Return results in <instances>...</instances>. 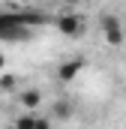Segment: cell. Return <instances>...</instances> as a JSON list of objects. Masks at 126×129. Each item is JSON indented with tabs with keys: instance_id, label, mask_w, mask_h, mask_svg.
I'll return each instance as SVG.
<instances>
[{
	"instance_id": "2",
	"label": "cell",
	"mask_w": 126,
	"mask_h": 129,
	"mask_svg": "<svg viewBox=\"0 0 126 129\" xmlns=\"http://www.w3.org/2000/svg\"><path fill=\"white\" fill-rule=\"evenodd\" d=\"M102 39L111 45V48H117V45H123L126 39V30H123V21L117 18V15H102Z\"/></svg>"
},
{
	"instance_id": "4",
	"label": "cell",
	"mask_w": 126,
	"mask_h": 129,
	"mask_svg": "<svg viewBox=\"0 0 126 129\" xmlns=\"http://www.w3.org/2000/svg\"><path fill=\"white\" fill-rule=\"evenodd\" d=\"M84 69H87V60H84V57H69V60H63V63L57 66V78H60V81H75Z\"/></svg>"
},
{
	"instance_id": "6",
	"label": "cell",
	"mask_w": 126,
	"mask_h": 129,
	"mask_svg": "<svg viewBox=\"0 0 126 129\" xmlns=\"http://www.w3.org/2000/svg\"><path fill=\"white\" fill-rule=\"evenodd\" d=\"M39 120V111H21L15 120H12V129H33Z\"/></svg>"
},
{
	"instance_id": "7",
	"label": "cell",
	"mask_w": 126,
	"mask_h": 129,
	"mask_svg": "<svg viewBox=\"0 0 126 129\" xmlns=\"http://www.w3.org/2000/svg\"><path fill=\"white\" fill-rule=\"evenodd\" d=\"M54 114H57V117H63V120H66V117H72V105L57 102V105H54Z\"/></svg>"
},
{
	"instance_id": "10",
	"label": "cell",
	"mask_w": 126,
	"mask_h": 129,
	"mask_svg": "<svg viewBox=\"0 0 126 129\" xmlns=\"http://www.w3.org/2000/svg\"><path fill=\"white\" fill-rule=\"evenodd\" d=\"M3 66H6V57H3V51H0V69H3Z\"/></svg>"
},
{
	"instance_id": "8",
	"label": "cell",
	"mask_w": 126,
	"mask_h": 129,
	"mask_svg": "<svg viewBox=\"0 0 126 129\" xmlns=\"http://www.w3.org/2000/svg\"><path fill=\"white\" fill-rule=\"evenodd\" d=\"M33 129H54V123H51L48 117H42V114H39V120H36V126H33Z\"/></svg>"
},
{
	"instance_id": "9",
	"label": "cell",
	"mask_w": 126,
	"mask_h": 129,
	"mask_svg": "<svg viewBox=\"0 0 126 129\" xmlns=\"http://www.w3.org/2000/svg\"><path fill=\"white\" fill-rule=\"evenodd\" d=\"M63 3H66V6H78L81 0H63Z\"/></svg>"
},
{
	"instance_id": "3",
	"label": "cell",
	"mask_w": 126,
	"mask_h": 129,
	"mask_svg": "<svg viewBox=\"0 0 126 129\" xmlns=\"http://www.w3.org/2000/svg\"><path fill=\"white\" fill-rule=\"evenodd\" d=\"M57 30H60L63 36H81L84 18H81L78 12H63V15H57Z\"/></svg>"
},
{
	"instance_id": "5",
	"label": "cell",
	"mask_w": 126,
	"mask_h": 129,
	"mask_svg": "<svg viewBox=\"0 0 126 129\" xmlns=\"http://www.w3.org/2000/svg\"><path fill=\"white\" fill-rule=\"evenodd\" d=\"M18 102L24 105V111H39V105H42V93L39 90H21V96H18Z\"/></svg>"
},
{
	"instance_id": "1",
	"label": "cell",
	"mask_w": 126,
	"mask_h": 129,
	"mask_svg": "<svg viewBox=\"0 0 126 129\" xmlns=\"http://www.w3.org/2000/svg\"><path fill=\"white\" fill-rule=\"evenodd\" d=\"M33 21L36 18H30V15L0 12V42H24V39H30Z\"/></svg>"
}]
</instances>
